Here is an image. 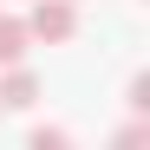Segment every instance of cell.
I'll return each mask as SVG.
<instances>
[{
	"label": "cell",
	"mask_w": 150,
	"mask_h": 150,
	"mask_svg": "<svg viewBox=\"0 0 150 150\" xmlns=\"http://www.w3.org/2000/svg\"><path fill=\"white\" fill-rule=\"evenodd\" d=\"M26 33L46 39V46H65V39H79V0H33V13H26Z\"/></svg>",
	"instance_id": "obj_1"
},
{
	"label": "cell",
	"mask_w": 150,
	"mask_h": 150,
	"mask_svg": "<svg viewBox=\"0 0 150 150\" xmlns=\"http://www.w3.org/2000/svg\"><path fill=\"white\" fill-rule=\"evenodd\" d=\"M33 105H39V79L26 72V59H20V65L0 72V111H33Z\"/></svg>",
	"instance_id": "obj_2"
},
{
	"label": "cell",
	"mask_w": 150,
	"mask_h": 150,
	"mask_svg": "<svg viewBox=\"0 0 150 150\" xmlns=\"http://www.w3.org/2000/svg\"><path fill=\"white\" fill-rule=\"evenodd\" d=\"M33 52V33H26V20L20 13H0V65H20Z\"/></svg>",
	"instance_id": "obj_3"
},
{
	"label": "cell",
	"mask_w": 150,
	"mask_h": 150,
	"mask_svg": "<svg viewBox=\"0 0 150 150\" xmlns=\"http://www.w3.org/2000/svg\"><path fill=\"white\" fill-rule=\"evenodd\" d=\"M124 105H131L137 117H150V72H137V79H131V91H124Z\"/></svg>",
	"instance_id": "obj_4"
},
{
	"label": "cell",
	"mask_w": 150,
	"mask_h": 150,
	"mask_svg": "<svg viewBox=\"0 0 150 150\" xmlns=\"http://www.w3.org/2000/svg\"><path fill=\"white\" fill-rule=\"evenodd\" d=\"M26 144H33V150H59V144H72V131H59V124H33Z\"/></svg>",
	"instance_id": "obj_5"
},
{
	"label": "cell",
	"mask_w": 150,
	"mask_h": 150,
	"mask_svg": "<svg viewBox=\"0 0 150 150\" xmlns=\"http://www.w3.org/2000/svg\"><path fill=\"white\" fill-rule=\"evenodd\" d=\"M111 144H117V150H131V144H150V117H137V124H124V131H117Z\"/></svg>",
	"instance_id": "obj_6"
}]
</instances>
